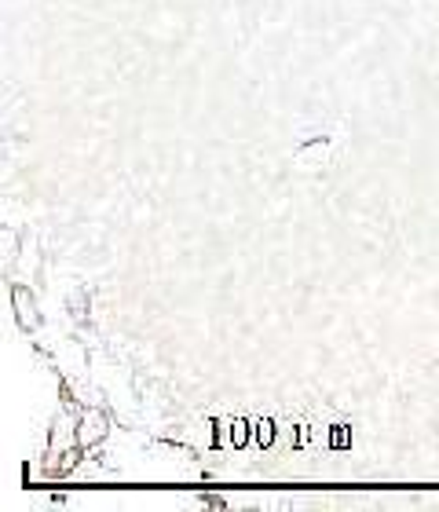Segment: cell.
I'll list each match as a JSON object with an SVG mask.
<instances>
[{
  "label": "cell",
  "instance_id": "cell-1",
  "mask_svg": "<svg viewBox=\"0 0 439 512\" xmlns=\"http://www.w3.org/2000/svg\"><path fill=\"white\" fill-rule=\"evenodd\" d=\"M11 300H15V308H19V326H22V330H37V326H41V315H37V304H33L30 289L15 286V289H11Z\"/></svg>",
  "mask_w": 439,
  "mask_h": 512
}]
</instances>
